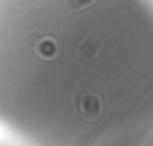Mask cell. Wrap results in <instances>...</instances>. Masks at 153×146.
<instances>
[{
  "instance_id": "7a4b0ae2",
  "label": "cell",
  "mask_w": 153,
  "mask_h": 146,
  "mask_svg": "<svg viewBox=\"0 0 153 146\" xmlns=\"http://www.w3.org/2000/svg\"><path fill=\"white\" fill-rule=\"evenodd\" d=\"M33 50H36V55H38V57L50 60V57H55V55H57V43H55L50 36H38V41H36Z\"/></svg>"
},
{
  "instance_id": "6da1fadb",
  "label": "cell",
  "mask_w": 153,
  "mask_h": 146,
  "mask_svg": "<svg viewBox=\"0 0 153 146\" xmlns=\"http://www.w3.org/2000/svg\"><path fill=\"white\" fill-rule=\"evenodd\" d=\"M74 105L79 108V112L86 117V120H96L100 115V98L96 93H81L74 98Z\"/></svg>"
},
{
  "instance_id": "277c9868",
  "label": "cell",
  "mask_w": 153,
  "mask_h": 146,
  "mask_svg": "<svg viewBox=\"0 0 153 146\" xmlns=\"http://www.w3.org/2000/svg\"><path fill=\"white\" fill-rule=\"evenodd\" d=\"M96 0H69V5L72 7H76V10H81V7H88V5H93Z\"/></svg>"
},
{
  "instance_id": "3957f363",
  "label": "cell",
  "mask_w": 153,
  "mask_h": 146,
  "mask_svg": "<svg viewBox=\"0 0 153 146\" xmlns=\"http://www.w3.org/2000/svg\"><path fill=\"white\" fill-rule=\"evenodd\" d=\"M91 43H93V38H84V41L79 43V48L84 50V55H86V57H93V55H98V45H93V48H91Z\"/></svg>"
}]
</instances>
